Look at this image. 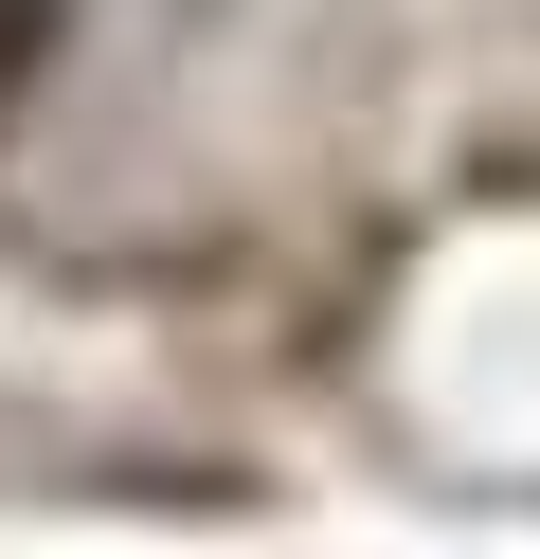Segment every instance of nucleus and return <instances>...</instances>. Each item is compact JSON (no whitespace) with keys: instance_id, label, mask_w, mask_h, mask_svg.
Here are the masks:
<instances>
[{"instance_id":"f257e3e1","label":"nucleus","mask_w":540,"mask_h":559,"mask_svg":"<svg viewBox=\"0 0 540 559\" xmlns=\"http://www.w3.org/2000/svg\"><path fill=\"white\" fill-rule=\"evenodd\" d=\"M55 55V0H0V109H19V73Z\"/></svg>"}]
</instances>
